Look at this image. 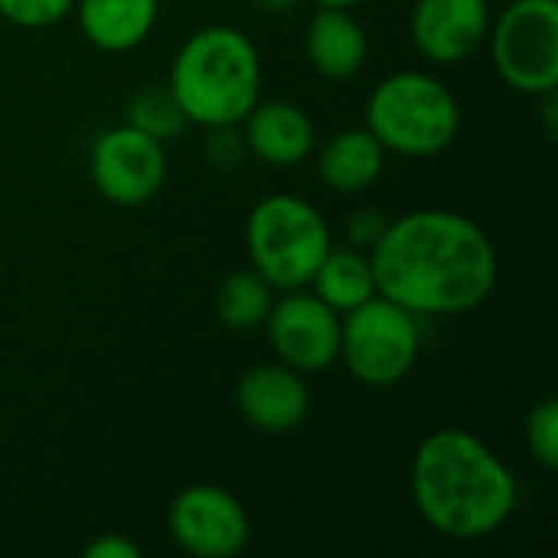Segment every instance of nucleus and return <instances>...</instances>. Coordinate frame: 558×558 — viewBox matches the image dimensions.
<instances>
[{
	"instance_id": "nucleus-16",
	"label": "nucleus",
	"mask_w": 558,
	"mask_h": 558,
	"mask_svg": "<svg viewBox=\"0 0 558 558\" xmlns=\"http://www.w3.org/2000/svg\"><path fill=\"white\" fill-rule=\"evenodd\" d=\"M160 0H75L72 13L85 39L101 52H131L137 49L154 23Z\"/></svg>"
},
{
	"instance_id": "nucleus-3",
	"label": "nucleus",
	"mask_w": 558,
	"mask_h": 558,
	"mask_svg": "<svg viewBox=\"0 0 558 558\" xmlns=\"http://www.w3.org/2000/svg\"><path fill=\"white\" fill-rule=\"evenodd\" d=\"M186 124H242L262 98V56L235 26H203L173 56L167 78Z\"/></svg>"
},
{
	"instance_id": "nucleus-19",
	"label": "nucleus",
	"mask_w": 558,
	"mask_h": 558,
	"mask_svg": "<svg viewBox=\"0 0 558 558\" xmlns=\"http://www.w3.org/2000/svg\"><path fill=\"white\" fill-rule=\"evenodd\" d=\"M124 124H131L157 141H170L186 128V114L177 105L170 85H144L141 92L131 95V101L124 108Z\"/></svg>"
},
{
	"instance_id": "nucleus-20",
	"label": "nucleus",
	"mask_w": 558,
	"mask_h": 558,
	"mask_svg": "<svg viewBox=\"0 0 558 558\" xmlns=\"http://www.w3.org/2000/svg\"><path fill=\"white\" fill-rule=\"evenodd\" d=\"M526 448L533 461L546 471L558 468V402L543 399L530 415H526Z\"/></svg>"
},
{
	"instance_id": "nucleus-23",
	"label": "nucleus",
	"mask_w": 558,
	"mask_h": 558,
	"mask_svg": "<svg viewBox=\"0 0 558 558\" xmlns=\"http://www.w3.org/2000/svg\"><path fill=\"white\" fill-rule=\"evenodd\" d=\"M386 222H389V219H386L379 209H360V213H353L350 222H347V239H350V245H353V248H373L376 239L383 235Z\"/></svg>"
},
{
	"instance_id": "nucleus-11",
	"label": "nucleus",
	"mask_w": 558,
	"mask_h": 558,
	"mask_svg": "<svg viewBox=\"0 0 558 558\" xmlns=\"http://www.w3.org/2000/svg\"><path fill=\"white\" fill-rule=\"evenodd\" d=\"M490 0H415L412 39L435 65L468 62L490 33Z\"/></svg>"
},
{
	"instance_id": "nucleus-18",
	"label": "nucleus",
	"mask_w": 558,
	"mask_h": 558,
	"mask_svg": "<svg viewBox=\"0 0 558 558\" xmlns=\"http://www.w3.org/2000/svg\"><path fill=\"white\" fill-rule=\"evenodd\" d=\"M271 298H275V288L255 268L232 271L219 281L213 311H216L219 324L229 330H255L265 324V317L271 311Z\"/></svg>"
},
{
	"instance_id": "nucleus-10",
	"label": "nucleus",
	"mask_w": 558,
	"mask_h": 558,
	"mask_svg": "<svg viewBox=\"0 0 558 558\" xmlns=\"http://www.w3.org/2000/svg\"><path fill=\"white\" fill-rule=\"evenodd\" d=\"M265 330L278 363L298 373H324L340 360V314L301 288L271 301Z\"/></svg>"
},
{
	"instance_id": "nucleus-8",
	"label": "nucleus",
	"mask_w": 558,
	"mask_h": 558,
	"mask_svg": "<svg viewBox=\"0 0 558 558\" xmlns=\"http://www.w3.org/2000/svg\"><path fill=\"white\" fill-rule=\"evenodd\" d=\"M88 173L101 199L114 206H144L167 183V150L163 141L118 124L95 137L88 154Z\"/></svg>"
},
{
	"instance_id": "nucleus-13",
	"label": "nucleus",
	"mask_w": 558,
	"mask_h": 558,
	"mask_svg": "<svg viewBox=\"0 0 558 558\" xmlns=\"http://www.w3.org/2000/svg\"><path fill=\"white\" fill-rule=\"evenodd\" d=\"M242 137L255 160L278 170L304 163L317 144L311 114L291 101H258L242 118Z\"/></svg>"
},
{
	"instance_id": "nucleus-14",
	"label": "nucleus",
	"mask_w": 558,
	"mask_h": 558,
	"mask_svg": "<svg viewBox=\"0 0 558 558\" xmlns=\"http://www.w3.org/2000/svg\"><path fill=\"white\" fill-rule=\"evenodd\" d=\"M304 52L317 75L330 82L353 78L369 59V36L363 23L340 7H317L304 33Z\"/></svg>"
},
{
	"instance_id": "nucleus-5",
	"label": "nucleus",
	"mask_w": 558,
	"mask_h": 558,
	"mask_svg": "<svg viewBox=\"0 0 558 558\" xmlns=\"http://www.w3.org/2000/svg\"><path fill=\"white\" fill-rule=\"evenodd\" d=\"M245 245L252 268L275 291L307 288L317 265L333 248L330 226L317 206L291 193H271L255 203L245 219Z\"/></svg>"
},
{
	"instance_id": "nucleus-7",
	"label": "nucleus",
	"mask_w": 558,
	"mask_h": 558,
	"mask_svg": "<svg viewBox=\"0 0 558 558\" xmlns=\"http://www.w3.org/2000/svg\"><path fill=\"white\" fill-rule=\"evenodd\" d=\"M490 59L507 88L546 95L558 85V0H513L490 20Z\"/></svg>"
},
{
	"instance_id": "nucleus-6",
	"label": "nucleus",
	"mask_w": 558,
	"mask_h": 558,
	"mask_svg": "<svg viewBox=\"0 0 558 558\" xmlns=\"http://www.w3.org/2000/svg\"><path fill=\"white\" fill-rule=\"evenodd\" d=\"M418 317L383 294L347 311L340 320V360L350 376L369 389L399 386L418 363Z\"/></svg>"
},
{
	"instance_id": "nucleus-4",
	"label": "nucleus",
	"mask_w": 558,
	"mask_h": 558,
	"mask_svg": "<svg viewBox=\"0 0 558 558\" xmlns=\"http://www.w3.org/2000/svg\"><path fill=\"white\" fill-rule=\"evenodd\" d=\"M366 131L386 154L425 160L445 154L461 131L454 92L428 72H392L366 98Z\"/></svg>"
},
{
	"instance_id": "nucleus-15",
	"label": "nucleus",
	"mask_w": 558,
	"mask_h": 558,
	"mask_svg": "<svg viewBox=\"0 0 558 558\" xmlns=\"http://www.w3.org/2000/svg\"><path fill=\"white\" fill-rule=\"evenodd\" d=\"M386 170V147L366 128L337 131L317 154V177L330 193L350 196L369 190Z\"/></svg>"
},
{
	"instance_id": "nucleus-25",
	"label": "nucleus",
	"mask_w": 558,
	"mask_h": 558,
	"mask_svg": "<svg viewBox=\"0 0 558 558\" xmlns=\"http://www.w3.org/2000/svg\"><path fill=\"white\" fill-rule=\"evenodd\" d=\"M543 98V121H546V134L556 137V92L539 95Z\"/></svg>"
},
{
	"instance_id": "nucleus-22",
	"label": "nucleus",
	"mask_w": 558,
	"mask_h": 558,
	"mask_svg": "<svg viewBox=\"0 0 558 558\" xmlns=\"http://www.w3.org/2000/svg\"><path fill=\"white\" fill-rule=\"evenodd\" d=\"M206 157L213 167L219 170H232L242 163L245 150V137L239 131V124H219V128H206Z\"/></svg>"
},
{
	"instance_id": "nucleus-27",
	"label": "nucleus",
	"mask_w": 558,
	"mask_h": 558,
	"mask_svg": "<svg viewBox=\"0 0 558 558\" xmlns=\"http://www.w3.org/2000/svg\"><path fill=\"white\" fill-rule=\"evenodd\" d=\"M258 3H265L268 10H288V7H291L294 0H258Z\"/></svg>"
},
{
	"instance_id": "nucleus-21",
	"label": "nucleus",
	"mask_w": 558,
	"mask_h": 558,
	"mask_svg": "<svg viewBox=\"0 0 558 558\" xmlns=\"http://www.w3.org/2000/svg\"><path fill=\"white\" fill-rule=\"evenodd\" d=\"M75 0H0V16L23 29H39L65 20Z\"/></svg>"
},
{
	"instance_id": "nucleus-24",
	"label": "nucleus",
	"mask_w": 558,
	"mask_h": 558,
	"mask_svg": "<svg viewBox=\"0 0 558 558\" xmlns=\"http://www.w3.org/2000/svg\"><path fill=\"white\" fill-rule=\"evenodd\" d=\"M85 558H141V546L124 533H101L85 546Z\"/></svg>"
},
{
	"instance_id": "nucleus-1",
	"label": "nucleus",
	"mask_w": 558,
	"mask_h": 558,
	"mask_svg": "<svg viewBox=\"0 0 558 558\" xmlns=\"http://www.w3.org/2000/svg\"><path fill=\"white\" fill-rule=\"evenodd\" d=\"M369 265L376 294L415 317L477 311L494 294L500 268L490 235L454 209H412L386 222Z\"/></svg>"
},
{
	"instance_id": "nucleus-12",
	"label": "nucleus",
	"mask_w": 558,
	"mask_h": 558,
	"mask_svg": "<svg viewBox=\"0 0 558 558\" xmlns=\"http://www.w3.org/2000/svg\"><path fill=\"white\" fill-rule=\"evenodd\" d=\"M235 409L265 435H288L304 425L311 412V389L304 373L284 363H262L235 386Z\"/></svg>"
},
{
	"instance_id": "nucleus-9",
	"label": "nucleus",
	"mask_w": 558,
	"mask_h": 558,
	"mask_svg": "<svg viewBox=\"0 0 558 558\" xmlns=\"http://www.w3.org/2000/svg\"><path fill=\"white\" fill-rule=\"evenodd\" d=\"M167 526L173 543L193 558H232L252 539L245 507L213 484L180 490L167 510Z\"/></svg>"
},
{
	"instance_id": "nucleus-2",
	"label": "nucleus",
	"mask_w": 558,
	"mask_h": 558,
	"mask_svg": "<svg viewBox=\"0 0 558 558\" xmlns=\"http://www.w3.org/2000/svg\"><path fill=\"white\" fill-rule=\"evenodd\" d=\"M412 500L438 536L477 543L513 517L520 487L513 471L477 435L438 428L415 448Z\"/></svg>"
},
{
	"instance_id": "nucleus-26",
	"label": "nucleus",
	"mask_w": 558,
	"mask_h": 558,
	"mask_svg": "<svg viewBox=\"0 0 558 558\" xmlns=\"http://www.w3.org/2000/svg\"><path fill=\"white\" fill-rule=\"evenodd\" d=\"M317 7H340V10H350V7H356V3H363V0H314Z\"/></svg>"
},
{
	"instance_id": "nucleus-17",
	"label": "nucleus",
	"mask_w": 558,
	"mask_h": 558,
	"mask_svg": "<svg viewBox=\"0 0 558 558\" xmlns=\"http://www.w3.org/2000/svg\"><path fill=\"white\" fill-rule=\"evenodd\" d=\"M311 284H314V294L337 314H347L366 304L369 298H376L373 265H369V255H363L360 248H330L324 262L317 265Z\"/></svg>"
}]
</instances>
